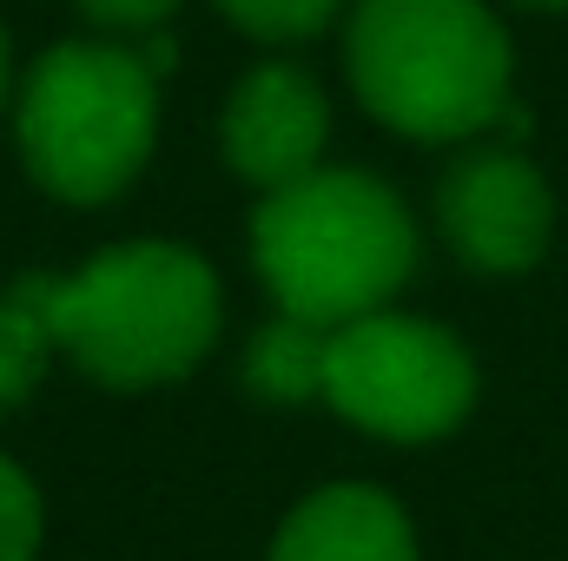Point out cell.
I'll use <instances>...</instances> for the list:
<instances>
[{
    "instance_id": "1",
    "label": "cell",
    "mask_w": 568,
    "mask_h": 561,
    "mask_svg": "<svg viewBox=\"0 0 568 561\" xmlns=\"http://www.w3.org/2000/svg\"><path fill=\"white\" fill-rule=\"evenodd\" d=\"M40 304L53 350L113 390L185 377L219 337V278L185 245H106L73 278H20Z\"/></svg>"
},
{
    "instance_id": "2",
    "label": "cell",
    "mask_w": 568,
    "mask_h": 561,
    "mask_svg": "<svg viewBox=\"0 0 568 561\" xmlns=\"http://www.w3.org/2000/svg\"><path fill=\"white\" fill-rule=\"evenodd\" d=\"M252 258L284 317L337 330L390 304L417 265V232L390 185L317 165L311 178L265 192L252 218Z\"/></svg>"
},
{
    "instance_id": "3",
    "label": "cell",
    "mask_w": 568,
    "mask_h": 561,
    "mask_svg": "<svg viewBox=\"0 0 568 561\" xmlns=\"http://www.w3.org/2000/svg\"><path fill=\"white\" fill-rule=\"evenodd\" d=\"M351 86L410 140H469L509 113V33L483 0H364Z\"/></svg>"
},
{
    "instance_id": "4",
    "label": "cell",
    "mask_w": 568,
    "mask_h": 561,
    "mask_svg": "<svg viewBox=\"0 0 568 561\" xmlns=\"http://www.w3.org/2000/svg\"><path fill=\"white\" fill-rule=\"evenodd\" d=\"M159 140V73L145 53L67 40L53 47L20 93V159L67 205L120 198Z\"/></svg>"
},
{
    "instance_id": "5",
    "label": "cell",
    "mask_w": 568,
    "mask_h": 561,
    "mask_svg": "<svg viewBox=\"0 0 568 561\" xmlns=\"http://www.w3.org/2000/svg\"><path fill=\"white\" fill-rule=\"evenodd\" d=\"M324 404L364 436L436 442L476 404L469 350L424 317L371 310L331 330L324 344Z\"/></svg>"
},
{
    "instance_id": "6",
    "label": "cell",
    "mask_w": 568,
    "mask_h": 561,
    "mask_svg": "<svg viewBox=\"0 0 568 561\" xmlns=\"http://www.w3.org/2000/svg\"><path fill=\"white\" fill-rule=\"evenodd\" d=\"M436 218H443V238L456 245L463 265H476V272H529L549 252L556 198H549L542 172L523 152L483 145V152H463L443 172Z\"/></svg>"
},
{
    "instance_id": "7",
    "label": "cell",
    "mask_w": 568,
    "mask_h": 561,
    "mask_svg": "<svg viewBox=\"0 0 568 561\" xmlns=\"http://www.w3.org/2000/svg\"><path fill=\"white\" fill-rule=\"evenodd\" d=\"M324 140H331V106L311 73H297L291 60H272L239 80L225 106V159L245 185L284 192L311 178L324 159Z\"/></svg>"
},
{
    "instance_id": "8",
    "label": "cell",
    "mask_w": 568,
    "mask_h": 561,
    "mask_svg": "<svg viewBox=\"0 0 568 561\" xmlns=\"http://www.w3.org/2000/svg\"><path fill=\"white\" fill-rule=\"evenodd\" d=\"M265 561H417V536L384 489L337 482L284 516Z\"/></svg>"
},
{
    "instance_id": "9",
    "label": "cell",
    "mask_w": 568,
    "mask_h": 561,
    "mask_svg": "<svg viewBox=\"0 0 568 561\" xmlns=\"http://www.w3.org/2000/svg\"><path fill=\"white\" fill-rule=\"evenodd\" d=\"M324 344H331V330H317L304 317H272L245 350V384L272 404L324 397Z\"/></svg>"
},
{
    "instance_id": "10",
    "label": "cell",
    "mask_w": 568,
    "mask_h": 561,
    "mask_svg": "<svg viewBox=\"0 0 568 561\" xmlns=\"http://www.w3.org/2000/svg\"><path fill=\"white\" fill-rule=\"evenodd\" d=\"M47 350H53V337H47V317H40V304H33L20 284H13V290L0 297V417L27 404V390L40 384V364H47Z\"/></svg>"
},
{
    "instance_id": "11",
    "label": "cell",
    "mask_w": 568,
    "mask_h": 561,
    "mask_svg": "<svg viewBox=\"0 0 568 561\" xmlns=\"http://www.w3.org/2000/svg\"><path fill=\"white\" fill-rule=\"evenodd\" d=\"M40 555V489L13 456H0V561Z\"/></svg>"
},
{
    "instance_id": "12",
    "label": "cell",
    "mask_w": 568,
    "mask_h": 561,
    "mask_svg": "<svg viewBox=\"0 0 568 561\" xmlns=\"http://www.w3.org/2000/svg\"><path fill=\"white\" fill-rule=\"evenodd\" d=\"M219 7L258 40H304L337 13V0H219Z\"/></svg>"
},
{
    "instance_id": "13",
    "label": "cell",
    "mask_w": 568,
    "mask_h": 561,
    "mask_svg": "<svg viewBox=\"0 0 568 561\" xmlns=\"http://www.w3.org/2000/svg\"><path fill=\"white\" fill-rule=\"evenodd\" d=\"M172 7L179 0H80V13L100 20V27H113V33H152Z\"/></svg>"
},
{
    "instance_id": "14",
    "label": "cell",
    "mask_w": 568,
    "mask_h": 561,
    "mask_svg": "<svg viewBox=\"0 0 568 561\" xmlns=\"http://www.w3.org/2000/svg\"><path fill=\"white\" fill-rule=\"evenodd\" d=\"M516 7H529V13H562L568 0H516Z\"/></svg>"
},
{
    "instance_id": "15",
    "label": "cell",
    "mask_w": 568,
    "mask_h": 561,
    "mask_svg": "<svg viewBox=\"0 0 568 561\" xmlns=\"http://www.w3.org/2000/svg\"><path fill=\"white\" fill-rule=\"evenodd\" d=\"M0 106H7V33H0Z\"/></svg>"
}]
</instances>
